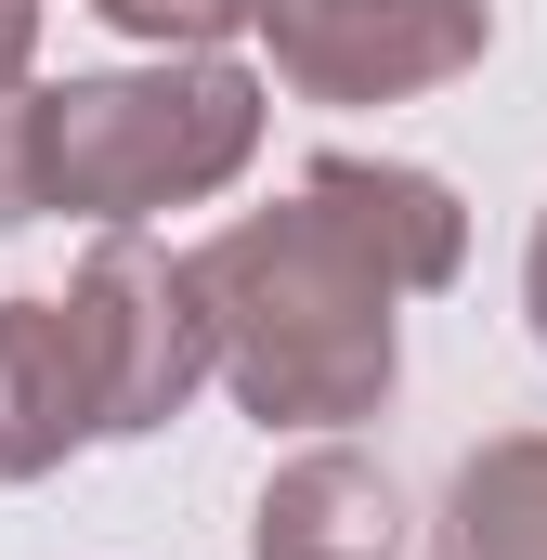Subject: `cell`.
<instances>
[{"instance_id":"cell-10","label":"cell","mask_w":547,"mask_h":560,"mask_svg":"<svg viewBox=\"0 0 547 560\" xmlns=\"http://www.w3.org/2000/svg\"><path fill=\"white\" fill-rule=\"evenodd\" d=\"M39 209V170H26V92H0V235Z\"/></svg>"},{"instance_id":"cell-1","label":"cell","mask_w":547,"mask_h":560,"mask_svg":"<svg viewBox=\"0 0 547 560\" xmlns=\"http://www.w3.org/2000/svg\"><path fill=\"white\" fill-rule=\"evenodd\" d=\"M183 275H196V313H209V378L261 430H352L392 405V378H405L392 287L300 196H274L248 222H222L209 248H183Z\"/></svg>"},{"instance_id":"cell-7","label":"cell","mask_w":547,"mask_h":560,"mask_svg":"<svg viewBox=\"0 0 547 560\" xmlns=\"http://www.w3.org/2000/svg\"><path fill=\"white\" fill-rule=\"evenodd\" d=\"M79 443H92V405H79L66 313L53 300H0V482H53Z\"/></svg>"},{"instance_id":"cell-4","label":"cell","mask_w":547,"mask_h":560,"mask_svg":"<svg viewBox=\"0 0 547 560\" xmlns=\"http://www.w3.org/2000/svg\"><path fill=\"white\" fill-rule=\"evenodd\" d=\"M261 39L300 105H417L482 66L496 13L482 0H261Z\"/></svg>"},{"instance_id":"cell-6","label":"cell","mask_w":547,"mask_h":560,"mask_svg":"<svg viewBox=\"0 0 547 560\" xmlns=\"http://www.w3.org/2000/svg\"><path fill=\"white\" fill-rule=\"evenodd\" d=\"M405 482L352 443H300L248 509V560H405Z\"/></svg>"},{"instance_id":"cell-8","label":"cell","mask_w":547,"mask_h":560,"mask_svg":"<svg viewBox=\"0 0 547 560\" xmlns=\"http://www.w3.org/2000/svg\"><path fill=\"white\" fill-rule=\"evenodd\" d=\"M443 560H547V430H496L456 482H443Z\"/></svg>"},{"instance_id":"cell-9","label":"cell","mask_w":547,"mask_h":560,"mask_svg":"<svg viewBox=\"0 0 547 560\" xmlns=\"http://www.w3.org/2000/svg\"><path fill=\"white\" fill-rule=\"evenodd\" d=\"M118 39H143V52H222V39H248L261 26V0H92Z\"/></svg>"},{"instance_id":"cell-5","label":"cell","mask_w":547,"mask_h":560,"mask_svg":"<svg viewBox=\"0 0 547 560\" xmlns=\"http://www.w3.org/2000/svg\"><path fill=\"white\" fill-rule=\"evenodd\" d=\"M365 275L392 287V300H430V287H456L469 275V209H456V183L443 170H405V156H313L300 183H287Z\"/></svg>"},{"instance_id":"cell-12","label":"cell","mask_w":547,"mask_h":560,"mask_svg":"<svg viewBox=\"0 0 547 560\" xmlns=\"http://www.w3.org/2000/svg\"><path fill=\"white\" fill-rule=\"evenodd\" d=\"M522 313H535V352H547V209H535V248H522Z\"/></svg>"},{"instance_id":"cell-11","label":"cell","mask_w":547,"mask_h":560,"mask_svg":"<svg viewBox=\"0 0 547 560\" xmlns=\"http://www.w3.org/2000/svg\"><path fill=\"white\" fill-rule=\"evenodd\" d=\"M39 13L53 0H0V92H26V66H39Z\"/></svg>"},{"instance_id":"cell-3","label":"cell","mask_w":547,"mask_h":560,"mask_svg":"<svg viewBox=\"0 0 547 560\" xmlns=\"http://www.w3.org/2000/svg\"><path fill=\"white\" fill-rule=\"evenodd\" d=\"M66 352H79V405H92V443H143L170 430L196 392H209V313H196V275L183 248H143L131 222L92 235V261L66 275Z\"/></svg>"},{"instance_id":"cell-2","label":"cell","mask_w":547,"mask_h":560,"mask_svg":"<svg viewBox=\"0 0 547 560\" xmlns=\"http://www.w3.org/2000/svg\"><path fill=\"white\" fill-rule=\"evenodd\" d=\"M261 131H274V92L235 52H156V66H105V79L26 92L39 209H79V222L196 209V196H222L261 156Z\"/></svg>"}]
</instances>
